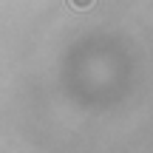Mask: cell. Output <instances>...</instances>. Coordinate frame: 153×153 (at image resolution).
I'll return each instance as SVG.
<instances>
[{"label":"cell","instance_id":"6da1fadb","mask_svg":"<svg viewBox=\"0 0 153 153\" xmlns=\"http://www.w3.org/2000/svg\"><path fill=\"white\" fill-rule=\"evenodd\" d=\"M94 3H97V0H68V6H71V9H76V11H88Z\"/></svg>","mask_w":153,"mask_h":153}]
</instances>
